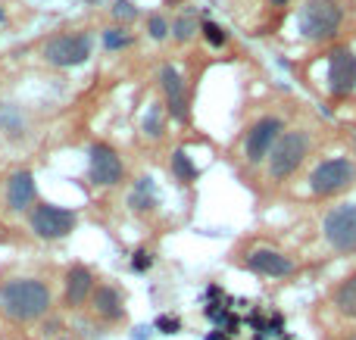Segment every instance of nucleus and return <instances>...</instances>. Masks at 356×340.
Returning <instances> with one entry per match:
<instances>
[{"mask_svg": "<svg viewBox=\"0 0 356 340\" xmlns=\"http://www.w3.org/2000/svg\"><path fill=\"white\" fill-rule=\"evenodd\" d=\"M207 340H232V337H228L225 331L219 328V331H209V334H207Z\"/></svg>", "mask_w": 356, "mask_h": 340, "instance_id": "c85d7f7f", "label": "nucleus"}, {"mask_svg": "<svg viewBox=\"0 0 356 340\" xmlns=\"http://www.w3.org/2000/svg\"><path fill=\"white\" fill-rule=\"evenodd\" d=\"M144 135L147 137H160L163 135V112L160 106H150L147 116H144Z\"/></svg>", "mask_w": 356, "mask_h": 340, "instance_id": "5701e85b", "label": "nucleus"}, {"mask_svg": "<svg viewBox=\"0 0 356 340\" xmlns=\"http://www.w3.org/2000/svg\"><path fill=\"white\" fill-rule=\"evenodd\" d=\"M91 309L104 322H122L125 318V297L113 284H97L91 294Z\"/></svg>", "mask_w": 356, "mask_h": 340, "instance_id": "2eb2a0df", "label": "nucleus"}, {"mask_svg": "<svg viewBox=\"0 0 356 340\" xmlns=\"http://www.w3.org/2000/svg\"><path fill=\"white\" fill-rule=\"evenodd\" d=\"M356 181V162L347 156H334V160H322L319 166L309 172V191L316 197H334L353 187Z\"/></svg>", "mask_w": 356, "mask_h": 340, "instance_id": "20e7f679", "label": "nucleus"}, {"mask_svg": "<svg viewBox=\"0 0 356 340\" xmlns=\"http://www.w3.org/2000/svg\"><path fill=\"white\" fill-rule=\"evenodd\" d=\"M113 16H116L119 22H131V19L138 16V10L129 3V0H116V6H113Z\"/></svg>", "mask_w": 356, "mask_h": 340, "instance_id": "bb28decb", "label": "nucleus"}, {"mask_svg": "<svg viewBox=\"0 0 356 340\" xmlns=\"http://www.w3.org/2000/svg\"><path fill=\"white\" fill-rule=\"evenodd\" d=\"M344 25V6L341 0H307L297 12V31L313 44H325Z\"/></svg>", "mask_w": 356, "mask_h": 340, "instance_id": "f03ea898", "label": "nucleus"}, {"mask_svg": "<svg viewBox=\"0 0 356 340\" xmlns=\"http://www.w3.org/2000/svg\"><path fill=\"white\" fill-rule=\"evenodd\" d=\"M309 147H313V141H309L307 131H300V128L284 131V135L278 137V144L272 147V153H269V175H272V181L291 178V175L303 166V160L309 156Z\"/></svg>", "mask_w": 356, "mask_h": 340, "instance_id": "7ed1b4c3", "label": "nucleus"}, {"mask_svg": "<svg viewBox=\"0 0 356 340\" xmlns=\"http://www.w3.org/2000/svg\"><path fill=\"white\" fill-rule=\"evenodd\" d=\"M0 128H3L10 137H22L25 135L22 110H19V106H13V103H0Z\"/></svg>", "mask_w": 356, "mask_h": 340, "instance_id": "a211bd4d", "label": "nucleus"}, {"mask_svg": "<svg viewBox=\"0 0 356 340\" xmlns=\"http://www.w3.org/2000/svg\"><path fill=\"white\" fill-rule=\"evenodd\" d=\"M88 178L97 187H116L125 178V162L110 144H91L88 147Z\"/></svg>", "mask_w": 356, "mask_h": 340, "instance_id": "6e6552de", "label": "nucleus"}, {"mask_svg": "<svg viewBox=\"0 0 356 340\" xmlns=\"http://www.w3.org/2000/svg\"><path fill=\"white\" fill-rule=\"evenodd\" d=\"M347 340H356V331H353V334H350V337H347Z\"/></svg>", "mask_w": 356, "mask_h": 340, "instance_id": "72a5a7b5", "label": "nucleus"}, {"mask_svg": "<svg viewBox=\"0 0 356 340\" xmlns=\"http://www.w3.org/2000/svg\"><path fill=\"white\" fill-rule=\"evenodd\" d=\"M200 31H203V37H207V44H209V47H225V44H228V31L222 28V25L209 22V19L200 25Z\"/></svg>", "mask_w": 356, "mask_h": 340, "instance_id": "4be33fe9", "label": "nucleus"}, {"mask_svg": "<svg viewBox=\"0 0 356 340\" xmlns=\"http://www.w3.org/2000/svg\"><path fill=\"white\" fill-rule=\"evenodd\" d=\"M322 235L334 253H356V203H338L322 219Z\"/></svg>", "mask_w": 356, "mask_h": 340, "instance_id": "423d86ee", "label": "nucleus"}, {"mask_svg": "<svg viewBox=\"0 0 356 340\" xmlns=\"http://www.w3.org/2000/svg\"><path fill=\"white\" fill-rule=\"evenodd\" d=\"M35 197H38L35 175H31L29 169H19V172H13L10 181H6V206H10L13 212H25V210H31Z\"/></svg>", "mask_w": 356, "mask_h": 340, "instance_id": "4468645a", "label": "nucleus"}, {"mask_svg": "<svg viewBox=\"0 0 356 340\" xmlns=\"http://www.w3.org/2000/svg\"><path fill=\"white\" fill-rule=\"evenodd\" d=\"M85 3H97V0H85Z\"/></svg>", "mask_w": 356, "mask_h": 340, "instance_id": "f704fd0d", "label": "nucleus"}, {"mask_svg": "<svg viewBox=\"0 0 356 340\" xmlns=\"http://www.w3.org/2000/svg\"><path fill=\"white\" fill-rule=\"evenodd\" d=\"M154 331H160V334H178V331H181V318L178 316H160L154 322Z\"/></svg>", "mask_w": 356, "mask_h": 340, "instance_id": "a878e982", "label": "nucleus"}, {"mask_svg": "<svg viewBox=\"0 0 356 340\" xmlns=\"http://www.w3.org/2000/svg\"><path fill=\"white\" fill-rule=\"evenodd\" d=\"M56 340H72V337H69V334H60V337H56Z\"/></svg>", "mask_w": 356, "mask_h": 340, "instance_id": "473e14b6", "label": "nucleus"}, {"mask_svg": "<svg viewBox=\"0 0 356 340\" xmlns=\"http://www.w3.org/2000/svg\"><path fill=\"white\" fill-rule=\"evenodd\" d=\"M63 303L72 309V306H81L91 300L94 287H97V281H94L91 269L88 266H69L66 269V281H63Z\"/></svg>", "mask_w": 356, "mask_h": 340, "instance_id": "ddd939ff", "label": "nucleus"}, {"mask_svg": "<svg viewBox=\"0 0 356 340\" xmlns=\"http://www.w3.org/2000/svg\"><path fill=\"white\" fill-rule=\"evenodd\" d=\"M100 41H104L106 50H122V47H129L131 44V35L125 28H119V25H113V28H104Z\"/></svg>", "mask_w": 356, "mask_h": 340, "instance_id": "aec40b11", "label": "nucleus"}, {"mask_svg": "<svg viewBox=\"0 0 356 340\" xmlns=\"http://www.w3.org/2000/svg\"><path fill=\"white\" fill-rule=\"evenodd\" d=\"M54 306V294L38 278H13L0 284V312L10 322H38Z\"/></svg>", "mask_w": 356, "mask_h": 340, "instance_id": "f257e3e1", "label": "nucleus"}, {"mask_svg": "<svg viewBox=\"0 0 356 340\" xmlns=\"http://www.w3.org/2000/svg\"><path fill=\"white\" fill-rule=\"evenodd\" d=\"M269 3H272V6H284V3H288V0H269Z\"/></svg>", "mask_w": 356, "mask_h": 340, "instance_id": "7c9ffc66", "label": "nucleus"}, {"mask_svg": "<svg viewBox=\"0 0 356 340\" xmlns=\"http://www.w3.org/2000/svg\"><path fill=\"white\" fill-rule=\"evenodd\" d=\"M3 19H6V10H3V6H0V22H3Z\"/></svg>", "mask_w": 356, "mask_h": 340, "instance_id": "2f4dec72", "label": "nucleus"}, {"mask_svg": "<svg viewBox=\"0 0 356 340\" xmlns=\"http://www.w3.org/2000/svg\"><path fill=\"white\" fill-rule=\"evenodd\" d=\"M194 31H197V19H194V12H184V16H178L175 22H172V37L175 41H191L194 37Z\"/></svg>", "mask_w": 356, "mask_h": 340, "instance_id": "412c9836", "label": "nucleus"}, {"mask_svg": "<svg viewBox=\"0 0 356 340\" xmlns=\"http://www.w3.org/2000/svg\"><path fill=\"white\" fill-rule=\"evenodd\" d=\"M160 85L166 94V110L175 122H188L191 110H188V91H184V78L178 75L175 66H163L160 69Z\"/></svg>", "mask_w": 356, "mask_h": 340, "instance_id": "f8f14e48", "label": "nucleus"}, {"mask_svg": "<svg viewBox=\"0 0 356 340\" xmlns=\"http://www.w3.org/2000/svg\"><path fill=\"white\" fill-rule=\"evenodd\" d=\"M244 266L250 269L253 275H263V278H288L294 275V260L284 256L282 250H272V247H257L244 256Z\"/></svg>", "mask_w": 356, "mask_h": 340, "instance_id": "9b49d317", "label": "nucleus"}, {"mask_svg": "<svg viewBox=\"0 0 356 340\" xmlns=\"http://www.w3.org/2000/svg\"><path fill=\"white\" fill-rule=\"evenodd\" d=\"M29 225L41 241H60V237H69L79 225V216L66 206H56V203H41L31 210Z\"/></svg>", "mask_w": 356, "mask_h": 340, "instance_id": "0eeeda50", "label": "nucleus"}, {"mask_svg": "<svg viewBox=\"0 0 356 340\" xmlns=\"http://www.w3.org/2000/svg\"><path fill=\"white\" fill-rule=\"evenodd\" d=\"M284 135V122L278 116H263L244 137V156L250 162H263L269 160L272 147L278 144V137Z\"/></svg>", "mask_w": 356, "mask_h": 340, "instance_id": "1a4fd4ad", "label": "nucleus"}, {"mask_svg": "<svg viewBox=\"0 0 356 340\" xmlns=\"http://www.w3.org/2000/svg\"><path fill=\"white\" fill-rule=\"evenodd\" d=\"M154 266V253L150 250H135V256H131V272H138V275H144L147 269Z\"/></svg>", "mask_w": 356, "mask_h": 340, "instance_id": "393cba45", "label": "nucleus"}, {"mask_svg": "<svg viewBox=\"0 0 356 340\" xmlns=\"http://www.w3.org/2000/svg\"><path fill=\"white\" fill-rule=\"evenodd\" d=\"M150 331H154V328H138V331H135V340H144V337H150Z\"/></svg>", "mask_w": 356, "mask_h": 340, "instance_id": "c756f323", "label": "nucleus"}, {"mask_svg": "<svg viewBox=\"0 0 356 340\" xmlns=\"http://www.w3.org/2000/svg\"><path fill=\"white\" fill-rule=\"evenodd\" d=\"M129 206L135 212H154L156 206H160V197H156V185L150 175H141V178L135 181V191H131L129 197Z\"/></svg>", "mask_w": 356, "mask_h": 340, "instance_id": "f3484780", "label": "nucleus"}, {"mask_svg": "<svg viewBox=\"0 0 356 340\" xmlns=\"http://www.w3.org/2000/svg\"><path fill=\"white\" fill-rule=\"evenodd\" d=\"M172 175L181 181V185L197 181V166L191 162V156L184 153V150H175V153H172Z\"/></svg>", "mask_w": 356, "mask_h": 340, "instance_id": "6ab92c4d", "label": "nucleus"}, {"mask_svg": "<svg viewBox=\"0 0 356 340\" xmlns=\"http://www.w3.org/2000/svg\"><path fill=\"white\" fill-rule=\"evenodd\" d=\"M60 331H63V322L60 318H50V322H44L41 325V337H60Z\"/></svg>", "mask_w": 356, "mask_h": 340, "instance_id": "cd10ccee", "label": "nucleus"}, {"mask_svg": "<svg viewBox=\"0 0 356 340\" xmlns=\"http://www.w3.org/2000/svg\"><path fill=\"white\" fill-rule=\"evenodd\" d=\"M94 41L88 31H75V35H54L44 44V60L56 69H72L91 60Z\"/></svg>", "mask_w": 356, "mask_h": 340, "instance_id": "39448f33", "label": "nucleus"}, {"mask_svg": "<svg viewBox=\"0 0 356 340\" xmlns=\"http://www.w3.org/2000/svg\"><path fill=\"white\" fill-rule=\"evenodd\" d=\"M147 31H150V37H154V41H166L169 31H172V25H169L163 16H150L147 19Z\"/></svg>", "mask_w": 356, "mask_h": 340, "instance_id": "b1692460", "label": "nucleus"}, {"mask_svg": "<svg viewBox=\"0 0 356 340\" xmlns=\"http://www.w3.org/2000/svg\"><path fill=\"white\" fill-rule=\"evenodd\" d=\"M332 306L341 318L356 322V272L347 275V278L332 291Z\"/></svg>", "mask_w": 356, "mask_h": 340, "instance_id": "dca6fc26", "label": "nucleus"}, {"mask_svg": "<svg viewBox=\"0 0 356 340\" xmlns=\"http://www.w3.org/2000/svg\"><path fill=\"white\" fill-rule=\"evenodd\" d=\"M328 91L334 97L356 91V53L350 47H334L328 53Z\"/></svg>", "mask_w": 356, "mask_h": 340, "instance_id": "9d476101", "label": "nucleus"}]
</instances>
